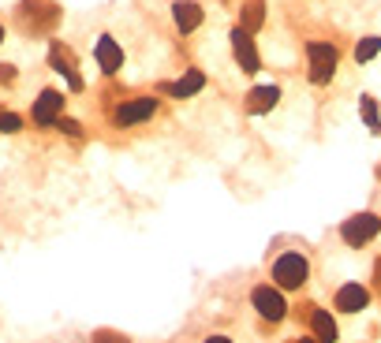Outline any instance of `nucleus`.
<instances>
[{
    "instance_id": "a211bd4d",
    "label": "nucleus",
    "mask_w": 381,
    "mask_h": 343,
    "mask_svg": "<svg viewBox=\"0 0 381 343\" xmlns=\"http://www.w3.org/2000/svg\"><path fill=\"white\" fill-rule=\"evenodd\" d=\"M362 116H367V127H370V130H381V120H377V105H374V97H362Z\"/></svg>"
},
{
    "instance_id": "1a4fd4ad",
    "label": "nucleus",
    "mask_w": 381,
    "mask_h": 343,
    "mask_svg": "<svg viewBox=\"0 0 381 343\" xmlns=\"http://www.w3.org/2000/svg\"><path fill=\"white\" fill-rule=\"evenodd\" d=\"M94 53H97V63H102L105 75H116V71L124 68V53H120V45H116L109 34L97 38V48H94Z\"/></svg>"
},
{
    "instance_id": "b1692460",
    "label": "nucleus",
    "mask_w": 381,
    "mask_h": 343,
    "mask_svg": "<svg viewBox=\"0 0 381 343\" xmlns=\"http://www.w3.org/2000/svg\"><path fill=\"white\" fill-rule=\"evenodd\" d=\"M300 343H314V339H300Z\"/></svg>"
},
{
    "instance_id": "39448f33",
    "label": "nucleus",
    "mask_w": 381,
    "mask_h": 343,
    "mask_svg": "<svg viewBox=\"0 0 381 343\" xmlns=\"http://www.w3.org/2000/svg\"><path fill=\"white\" fill-rule=\"evenodd\" d=\"M154 112H157L154 97H135V101H124L120 108L112 112V123H116V127H135V123H142V120H150Z\"/></svg>"
},
{
    "instance_id": "6ab92c4d",
    "label": "nucleus",
    "mask_w": 381,
    "mask_h": 343,
    "mask_svg": "<svg viewBox=\"0 0 381 343\" xmlns=\"http://www.w3.org/2000/svg\"><path fill=\"white\" fill-rule=\"evenodd\" d=\"M19 127H23V120L15 116V112H0V130H4V135H15Z\"/></svg>"
},
{
    "instance_id": "2eb2a0df",
    "label": "nucleus",
    "mask_w": 381,
    "mask_h": 343,
    "mask_svg": "<svg viewBox=\"0 0 381 343\" xmlns=\"http://www.w3.org/2000/svg\"><path fill=\"white\" fill-rule=\"evenodd\" d=\"M202 86H206L202 71H187L184 78H179V83H172V86H169V93H172V97H191V93L202 90Z\"/></svg>"
},
{
    "instance_id": "f8f14e48",
    "label": "nucleus",
    "mask_w": 381,
    "mask_h": 343,
    "mask_svg": "<svg viewBox=\"0 0 381 343\" xmlns=\"http://www.w3.org/2000/svg\"><path fill=\"white\" fill-rule=\"evenodd\" d=\"M280 101V90L277 86H254L251 90V101H247V112H269Z\"/></svg>"
},
{
    "instance_id": "5701e85b",
    "label": "nucleus",
    "mask_w": 381,
    "mask_h": 343,
    "mask_svg": "<svg viewBox=\"0 0 381 343\" xmlns=\"http://www.w3.org/2000/svg\"><path fill=\"white\" fill-rule=\"evenodd\" d=\"M0 41H4V26H0Z\"/></svg>"
},
{
    "instance_id": "423d86ee",
    "label": "nucleus",
    "mask_w": 381,
    "mask_h": 343,
    "mask_svg": "<svg viewBox=\"0 0 381 343\" xmlns=\"http://www.w3.org/2000/svg\"><path fill=\"white\" fill-rule=\"evenodd\" d=\"M251 302H254V309H258L266 321H280V317L288 314V302H284V295H280L277 287H254Z\"/></svg>"
},
{
    "instance_id": "f257e3e1",
    "label": "nucleus",
    "mask_w": 381,
    "mask_h": 343,
    "mask_svg": "<svg viewBox=\"0 0 381 343\" xmlns=\"http://www.w3.org/2000/svg\"><path fill=\"white\" fill-rule=\"evenodd\" d=\"M307 276H310V265H307L303 254H280V257L273 261V280H277L280 287H288V291L303 287Z\"/></svg>"
},
{
    "instance_id": "4468645a",
    "label": "nucleus",
    "mask_w": 381,
    "mask_h": 343,
    "mask_svg": "<svg viewBox=\"0 0 381 343\" xmlns=\"http://www.w3.org/2000/svg\"><path fill=\"white\" fill-rule=\"evenodd\" d=\"M310 324H314V332H318V339H322V343H337V321L329 317L325 309H314Z\"/></svg>"
},
{
    "instance_id": "f3484780",
    "label": "nucleus",
    "mask_w": 381,
    "mask_h": 343,
    "mask_svg": "<svg viewBox=\"0 0 381 343\" xmlns=\"http://www.w3.org/2000/svg\"><path fill=\"white\" fill-rule=\"evenodd\" d=\"M377 53H381V38H362L359 48H355V60H359V63H367V60H374Z\"/></svg>"
},
{
    "instance_id": "9b49d317",
    "label": "nucleus",
    "mask_w": 381,
    "mask_h": 343,
    "mask_svg": "<svg viewBox=\"0 0 381 343\" xmlns=\"http://www.w3.org/2000/svg\"><path fill=\"white\" fill-rule=\"evenodd\" d=\"M176 26H179V34H191V30H198V23H202V8L191 4V0H184V4H176Z\"/></svg>"
},
{
    "instance_id": "ddd939ff",
    "label": "nucleus",
    "mask_w": 381,
    "mask_h": 343,
    "mask_svg": "<svg viewBox=\"0 0 381 343\" xmlns=\"http://www.w3.org/2000/svg\"><path fill=\"white\" fill-rule=\"evenodd\" d=\"M239 23H243L247 34L262 30V23H266V4H262V0H247V4H243V15H239Z\"/></svg>"
},
{
    "instance_id": "4be33fe9",
    "label": "nucleus",
    "mask_w": 381,
    "mask_h": 343,
    "mask_svg": "<svg viewBox=\"0 0 381 343\" xmlns=\"http://www.w3.org/2000/svg\"><path fill=\"white\" fill-rule=\"evenodd\" d=\"M206 343H232V339H224V336H209Z\"/></svg>"
},
{
    "instance_id": "dca6fc26",
    "label": "nucleus",
    "mask_w": 381,
    "mask_h": 343,
    "mask_svg": "<svg viewBox=\"0 0 381 343\" xmlns=\"http://www.w3.org/2000/svg\"><path fill=\"white\" fill-rule=\"evenodd\" d=\"M53 71H60L64 78H68L71 90H82V78L75 75V68L68 63V56H64V48H53Z\"/></svg>"
},
{
    "instance_id": "f03ea898",
    "label": "nucleus",
    "mask_w": 381,
    "mask_h": 343,
    "mask_svg": "<svg viewBox=\"0 0 381 343\" xmlns=\"http://www.w3.org/2000/svg\"><path fill=\"white\" fill-rule=\"evenodd\" d=\"M60 19V8L49 4V0H26V4L19 8V23L23 30H38V34H45V30H53Z\"/></svg>"
},
{
    "instance_id": "20e7f679",
    "label": "nucleus",
    "mask_w": 381,
    "mask_h": 343,
    "mask_svg": "<svg viewBox=\"0 0 381 343\" xmlns=\"http://www.w3.org/2000/svg\"><path fill=\"white\" fill-rule=\"evenodd\" d=\"M377 232H381V220L374 213H359L352 220H344V227H340V235H344L347 247H367Z\"/></svg>"
},
{
    "instance_id": "7ed1b4c3",
    "label": "nucleus",
    "mask_w": 381,
    "mask_h": 343,
    "mask_svg": "<svg viewBox=\"0 0 381 343\" xmlns=\"http://www.w3.org/2000/svg\"><path fill=\"white\" fill-rule=\"evenodd\" d=\"M307 56H310V83H329L337 71V45L329 41H310L307 45Z\"/></svg>"
},
{
    "instance_id": "412c9836",
    "label": "nucleus",
    "mask_w": 381,
    "mask_h": 343,
    "mask_svg": "<svg viewBox=\"0 0 381 343\" xmlns=\"http://www.w3.org/2000/svg\"><path fill=\"white\" fill-rule=\"evenodd\" d=\"M56 123L68 130V135H79V123H75V120H56Z\"/></svg>"
},
{
    "instance_id": "6e6552de",
    "label": "nucleus",
    "mask_w": 381,
    "mask_h": 343,
    "mask_svg": "<svg viewBox=\"0 0 381 343\" xmlns=\"http://www.w3.org/2000/svg\"><path fill=\"white\" fill-rule=\"evenodd\" d=\"M60 112H64V93L45 90V93L38 97V105H34V123H38V127H49V123L60 120Z\"/></svg>"
},
{
    "instance_id": "aec40b11",
    "label": "nucleus",
    "mask_w": 381,
    "mask_h": 343,
    "mask_svg": "<svg viewBox=\"0 0 381 343\" xmlns=\"http://www.w3.org/2000/svg\"><path fill=\"white\" fill-rule=\"evenodd\" d=\"M94 343H127V339H124V336H116V332H97Z\"/></svg>"
},
{
    "instance_id": "9d476101",
    "label": "nucleus",
    "mask_w": 381,
    "mask_h": 343,
    "mask_svg": "<svg viewBox=\"0 0 381 343\" xmlns=\"http://www.w3.org/2000/svg\"><path fill=\"white\" fill-rule=\"evenodd\" d=\"M367 302H370V291L359 287V284H344L337 291V309H344V314H359Z\"/></svg>"
},
{
    "instance_id": "0eeeda50",
    "label": "nucleus",
    "mask_w": 381,
    "mask_h": 343,
    "mask_svg": "<svg viewBox=\"0 0 381 343\" xmlns=\"http://www.w3.org/2000/svg\"><path fill=\"white\" fill-rule=\"evenodd\" d=\"M232 53H236L239 68H243L247 75H254V71L262 68V60H258V48H254L251 34H247L243 26H236V30H232Z\"/></svg>"
}]
</instances>
